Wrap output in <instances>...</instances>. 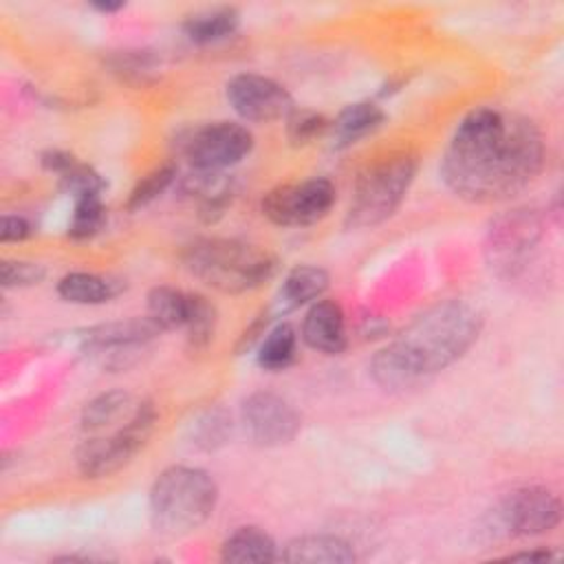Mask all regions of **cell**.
Returning <instances> with one entry per match:
<instances>
[{
	"mask_svg": "<svg viewBox=\"0 0 564 564\" xmlns=\"http://www.w3.org/2000/svg\"><path fill=\"white\" fill-rule=\"evenodd\" d=\"M542 167L540 128L518 112L480 106L458 121L441 159V178L458 198L485 205L520 194Z\"/></svg>",
	"mask_w": 564,
	"mask_h": 564,
	"instance_id": "cell-1",
	"label": "cell"
},
{
	"mask_svg": "<svg viewBox=\"0 0 564 564\" xmlns=\"http://www.w3.org/2000/svg\"><path fill=\"white\" fill-rule=\"evenodd\" d=\"M482 317L471 304L445 300L372 355L370 377L390 392L412 390L460 359L478 339Z\"/></svg>",
	"mask_w": 564,
	"mask_h": 564,
	"instance_id": "cell-2",
	"label": "cell"
},
{
	"mask_svg": "<svg viewBox=\"0 0 564 564\" xmlns=\"http://www.w3.org/2000/svg\"><path fill=\"white\" fill-rule=\"evenodd\" d=\"M185 269L205 286L240 295L260 289L278 271V258L238 238H198L183 251Z\"/></svg>",
	"mask_w": 564,
	"mask_h": 564,
	"instance_id": "cell-3",
	"label": "cell"
},
{
	"mask_svg": "<svg viewBox=\"0 0 564 564\" xmlns=\"http://www.w3.org/2000/svg\"><path fill=\"white\" fill-rule=\"evenodd\" d=\"M218 502L209 471L189 465L165 467L150 487V522L156 533L181 538L203 527Z\"/></svg>",
	"mask_w": 564,
	"mask_h": 564,
	"instance_id": "cell-4",
	"label": "cell"
},
{
	"mask_svg": "<svg viewBox=\"0 0 564 564\" xmlns=\"http://www.w3.org/2000/svg\"><path fill=\"white\" fill-rule=\"evenodd\" d=\"M416 167L419 161L410 152L390 154L368 165L355 181L346 225L366 229L388 220L403 203Z\"/></svg>",
	"mask_w": 564,
	"mask_h": 564,
	"instance_id": "cell-5",
	"label": "cell"
},
{
	"mask_svg": "<svg viewBox=\"0 0 564 564\" xmlns=\"http://www.w3.org/2000/svg\"><path fill=\"white\" fill-rule=\"evenodd\" d=\"M156 425V410L150 401L134 405L126 423L112 434L88 436L75 452L77 469L84 478H106L123 469L148 443Z\"/></svg>",
	"mask_w": 564,
	"mask_h": 564,
	"instance_id": "cell-6",
	"label": "cell"
},
{
	"mask_svg": "<svg viewBox=\"0 0 564 564\" xmlns=\"http://www.w3.org/2000/svg\"><path fill=\"white\" fill-rule=\"evenodd\" d=\"M542 240V218L535 209L518 207L500 214L485 240V258L496 275L505 280L518 278L538 251Z\"/></svg>",
	"mask_w": 564,
	"mask_h": 564,
	"instance_id": "cell-7",
	"label": "cell"
},
{
	"mask_svg": "<svg viewBox=\"0 0 564 564\" xmlns=\"http://www.w3.org/2000/svg\"><path fill=\"white\" fill-rule=\"evenodd\" d=\"M176 148L192 170L223 172L251 152L253 134L236 121H212L183 130Z\"/></svg>",
	"mask_w": 564,
	"mask_h": 564,
	"instance_id": "cell-8",
	"label": "cell"
},
{
	"mask_svg": "<svg viewBox=\"0 0 564 564\" xmlns=\"http://www.w3.org/2000/svg\"><path fill=\"white\" fill-rule=\"evenodd\" d=\"M335 205V185L328 178H308L269 189L260 203L262 216L278 227H304L322 220Z\"/></svg>",
	"mask_w": 564,
	"mask_h": 564,
	"instance_id": "cell-9",
	"label": "cell"
},
{
	"mask_svg": "<svg viewBox=\"0 0 564 564\" xmlns=\"http://www.w3.org/2000/svg\"><path fill=\"white\" fill-rule=\"evenodd\" d=\"M562 520L560 498L540 485H529L507 494L496 511L494 522L498 531L513 538L542 535L553 531Z\"/></svg>",
	"mask_w": 564,
	"mask_h": 564,
	"instance_id": "cell-10",
	"label": "cell"
},
{
	"mask_svg": "<svg viewBox=\"0 0 564 564\" xmlns=\"http://www.w3.org/2000/svg\"><path fill=\"white\" fill-rule=\"evenodd\" d=\"M240 425L256 447H280L295 438L302 427L297 410L275 392H251L240 405Z\"/></svg>",
	"mask_w": 564,
	"mask_h": 564,
	"instance_id": "cell-11",
	"label": "cell"
},
{
	"mask_svg": "<svg viewBox=\"0 0 564 564\" xmlns=\"http://www.w3.org/2000/svg\"><path fill=\"white\" fill-rule=\"evenodd\" d=\"M227 101L234 112L251 123H269L275 119H286L295 108L289 90L271 77L258 73H240L227 82Z\"/></svg>",
	"mask_w": 564,
	"mask_h": 564,
	"instance_id": "cell-12",
	"label": "cell"
},
{
	"mask_svg": "<svg viewBox=\"0 0 564 564\" xmlns=\"http://www.w3.org/2000/svg\"><path fill=\"white\" fill-rule=\"evenodd\" d=\"M159 333L161 328L145 315V317H130V319L88 326L77 330L75 335L82 350L95 352V355H110L112 359H119L121 352L130 355L128 350L143 348Z\"/></svg>",
	"mask_w": 564,
	"mask_h": 564,
	"instance_id": "cell-13",
	"label": "cell"
},
{
	"mask_svg": "<svg viewBox=\"0 0 564 564\" xmlns=\"http://www.w3.org/2000/svg\"><path fill=\"white\" fill-rule=\"evenodd\" d=\"M302 339L324 355L344 352L348 337L341 306L335 300H315L302 319Z\"/></svg>",
	"mask_w": 564,
	"mask_h": 564,
	"instance_id": "cell-14",
	"label": "cell"
},
{
	"mask_svg": "<svg viewBox=\"0 0 564 564\" xmlns=\"http://www.w3.org/2000/svg\"><path fill=\"white\" fill-rule=\"evenodd\" d=\"M183 192L198 200V214L205 223H216L234 198V181L223 172L192 170L183 181Z\"/></svg>",
	"mask_w": 564,
	"mask_h": 564,
	"instance_id": "cell-15",
	"label": "cell"
},
{
	"mask_svg": "<svg viewBox=\"0 0 564 564\" xmlns=\"http://www.w3.org/2000/svg\"><path fill=\"white\" fill-rule=\"evenodd\" d=\"M284 562H311V564H348L355 562L352 546L337 538L326 533H313V535H297L289 540L280 553Z\"/></svg>",
	"mask_w": 564,
	"mask_h": 564,
	"instance_id": "cell-16",
	"label": "cell"
},
{
	"mask_svg": "<svg viewBox=\"0 0 564 564\" xmlns=\"http://www.w3.org/2000/svg\"><path fill=\"white\" fill-rule=\"evenodd\" d=\"M328 273L315 264H300L291 269L280 286L275 308L278 313L295 311L308 302H315L328 289Z\"/></svg>",
	"mask_w": 564,
	"mask_h": 564,
	"instance_id": "cell-17",
	"label": "cell"
},
{
	"mask_svg": "<svg viewBox=\"0 0 564 564\" xmlns=\"http://www.w3.org/2000/svg\"><path fill=\"white\" fill-rule=\"evenodd\" d=\"M275 540L260 527H240L225 538L220 546V560L245 564V562H273L278 560Z\"/></svg>",
	"mask_w": 564,
	"mask_h": 564,
	"instance_id": "cell-18",
	"label": "cell"
},
{
	"mask_svg": "<svg viewBox=\"0 0 564 564\" xmlns=\"http://www.w3.org/2000/svg\"><path fill=\"white\" fill-rule=\"evenodd\" d=\"M386 121V112L372 101H357L346 106L330 123L333 141L337 148H348L364 137L372 134Z\"/></svg>",
	"mask_w": 564,
	"mask_h": 564,
	"instance_id": "cell-19",
	"label": "cell"
},
{
	"mask_svg": "<svg viewBox=\"0 0 564 564\" xmlns=\"http://www.w3.org/2000/svg\"><path fill=\"white\" fill-rule=\"evenodd\" d=\"M121 291V284L106 275L73 271L57 282V295L70 304H104Z\"/></svg>",
	"mask_w": 564,
	"mask_h": 564,
	"instance_id": "cell-20",
	"label": "cell"
},
{
	"mask_svg": "<svg viewBox=\"0 0 564 564\" xmlns=\"http://www.w3.org/2000/svg\"><path fill=\"white\" fill-rule=\"evenodd\" d=\"M238 26H240V13L234 7L207 9L189 15L183 22V31L194 44H214V42L227 40L238 31Z\"/></svg>",
	"mask_w": 564,
	"mask_h": 564,
	"instance_id": "cell-21",
	"label": "cell"
},
{
	"mask_svg": "<svg viewBox=\"0 0 564 564\" xmlns=\"http://www.w3.org/2000/svg\"><path fill=\"white\" fill-rule=\"evenodd\" d=\"M187 315H189V291L161 284L148 293V317L161 328V333L185 328Z\"/></svg>",
	"mask_w": 564,
	"mask_h": 564,
	"instance_id": "cell-22",
	"label": "cell"
},
{
	"mask_svg": "<svg viewBox=\"0 0 564 564\" xmlns=\"http://www.w3.org/2000/svg\"><path fill=\"white\" fill-rule=\"evenodd\" d=\"M231 434H234L231 416L225 408H218V405L200 410L187 427L189 443L203 452L220 449L223 445L229 443Z\"/></svg>",
	"mask_w": 564,
	"mask_h": 564,
	"instance_id": "cell-23",
	"label": "cell"
},
{
	"mask_svg": "<svg viewBox=\"0 0 564 564\" xmlns=\"http://www.w3.org/2000/svg\"><path fill=\"white\" fill-rule=\"evenodd\" d=\"M132 397L126 390H108L93 397L82 410V430L99 432L119 419H128L132 414Z\"/></svg>",
	"mask_w": 564,
	"mask_h": 564,
	"instance_id": "cell-24",
	"label": "cell"
},
{
	"mask_svg": "<svg viewBox=\"0 0 564 564\" xmlns=\"http://www.w3.org/2000/svg\"><path fill=\"white\" fill-rule=\"evenodd\" d=\"M112 75H117L126 84L145 86L156 79V70L161 66V59L148 51V48H126L115 51L106 59Z\"/></svg>",
	"mask_w": 564,
	"mask_h": 564,
	"instance_id": "cell-25",
	"label": "cell"
},
{
	"mask_svg": "<svg viewBox=\"0 0 564 564\" xmlns=\"http://www.w3.org/2000/svg\"><path fill=\"white\" fill-rule=\"evenodd\" d=\"M295 352H297L295 328L282 322L262 337L258 348V366L269 372H280L293 364Z\"/></svg>",
	"mask_w": 564,
	"mask_h": 564,
	"instance_id": "cell-26",
	"label": "cell"
},
{
	"mask_svg": "<svg viewBox=\"0 0 564 564\" xmlns=\"http://www.w3.org/2000/svg\"><path fill=\"white\" fill-rule=\"evenodd\" d=\"M216 324H218V311L212 304V300L189 291V315L183 328L187 333V346L192 350L207 348L209 341L214 339Z\"/></svg>",
	"mask_w": 564,
	"mask_h": 564,
	"instance_id": "cell-27",
	"label": "cell"
},
{
	"mask_svg": "<svg viewBox=\"0 0 564 564\" xmlns=\"http://www.w3.org/2000/svg\"><path fill=\"white\" fill-rule=\"evenodd\" d=\"M106 220H108V214H106L101 196L75 198L73 216L68 220V238L88 240L104 229Z\"/></svg>",
	"mask_w": 564,
	"mask_h": 564,
	"instance_id": "cell-28",
	"label": "cell"
},
{
	"mask_svg": "<svg viewBox=\"0 0 564 564\" xmlns=\"http://www.w3.org/2000/svg\"><path fill=\"white\" fill-rule=\"evenodd\" d=\"M174 178H176V165L172 161L156 165L154 170H150L148 174H143L134 183V187H132V192L126 200V207L130 212H137L141 207L150 205L154 198H159L174 183Z\"/></svg>",
	"mask_w": 564,
	"mask_h": 564,
	"instance_id": "cell-29",
	"label": "cell"
},
{
	"mask_svg": "<svg viewBox=\"0 0 564 564\" xmlns=\"http://www.w3.org/2000/svg\"><path fill=\"white\" fill-rule=\"evenodd\" d=\"M330 130V121L311 108H293L286 115V139L291 145H308Z\"/></svg>",
	"mask_w": 564,
	"mask_h": 564,
	"instance_id": "cell-30",
	"label": "cell"
},
{
	"mask_svg": "<svg viewBox=\"0 0 564 564\" xmlns=\"http://www.w3.org/2000/svg\"><path fill=\"white\" fill-rule=\"evenodd\" d=\"M59 187L73 198H84V196H101L106 189L104 176L88 163H82L75 159L59 176Z\"/></svg>",
	"mask_w": 564,
	"mask_h": 564,
	"instance_id": "cell-31",
	"label": "cell"
},
{
	"mask_svg": "<svg viewBox=\"0 0 564 564\" xmlns=\"http://www.w3.org/2000/svg\"><path fill=\"white\" fill-rule=\"evenodd\" d=\"M46 275V269L37 262L26 260H2L0 282L4 289H26L40 284Z\"/></svg>",
	"mask_w": 564,
	"mask_h": 564,
	"instance_id": "cell-32",
	"label": "cell"
},
{
	"mask_svg": "<svg viewBox=\"0 0 564 564\" xmlns=\"http://www.w3.org/2000/svg\"><path fill=\"white\" fill-rule=\"evenodd\" d=\"M33 234V225L29 218L18 214H4L0 225V240L2 242H20Z\"/></svg>",
	"mask_w": 564,
	"mask_h": 564,
	"instance_id": "cell-33",
	"label": "cell"
},
{
	"mask_svg": "<svg viewBox=\"0 0 564 564\" xmlns=\"http://www.w3.org/2000/svg\"><path fill=\"white\" fill-rule=\"evenodd\" d=\"M555 555L551 551H527V553H516L511 560H553Z\"/></svg>",
	"mask_w": 564,
	"mask_h": 564,
	"instance_id": "cell-34",
	"label": "cell"
},
{
	"mask_svg": "<svg viewBox=\"0 0 564 564\" xmlns=\"http://www.w3.org/2000/svg\"><path fill=\"white\" fill-rule=\"evenodd\" d=\"M93 9H97L101 13H115V11L123 9V2H95Z\"/></svg>",
	"mask_w": 564,
	"mask_h": 564,
	"instance_id": "cell-35",
	"label": "cell"
}]
</instances>
